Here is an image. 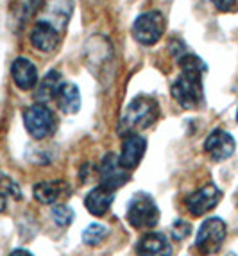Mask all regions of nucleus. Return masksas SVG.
<instances>
[{"instance_id":"1","label":"nucleus","mask_w":238,"mask_h":256,"mask_svg":"<svg viewBox=\"0 0 238 256\" xmlns=\"http://www.w3.org/2000/svg\"><path fill=\"white\" fill-rule=\"evenodd\" d=\"M179 66L181 74L170 86V94L184 110H199L204 104L202 76L206 72V63L199 56L184 52L179 58Z\"/></svg>"},{"instance_id":"2","label":"nucleus","mask_w":238,"mask_h":256,"mask_svg":"<svg viewBox=\"0 0 238 256\" xmlns=\"http://www.w3.org/2000/svg\"><path fill=\"white\" fill-rule=\"evenodd\" d=\"M158 116H160V104L154 98L140 95L132 98L122 113L118 122V132L122 136L138 134V131L149 129L158 120Z\"/></svg>"},{"instance_id":"3","label":"nucleus","mask_w":238,"mask_h":256,"mask_svg":"<svg viewBox=\"0 0 238 256\" xmlns=\"http://www.w3.org/2000/svg\"><path fill=\"white\" fill-rule=\"evenodd\" d=\"M126 218L136 230H152L160 222V208L149 194H134L128 204Z\"/></svg>"},{"instance_id":"4","label":"nucleus","mask_w":238,"mask_h":256,"mask_svg":"<svg viewBox=\"0 0 238 256\" xmlns=\"http://www.w3.org/2000/svg\"><path fill=\"white\" fill-rule=\"evenodd\" d=\"M165 27V16L160 11H147V13H142L132 24V38L140 45L149 47L162 40Z\"/></svg>"},{"instance_id":"5","label":"nucleus","mask_w":238,"mask_h":256,"mask_svg":"<svg viewBox=\"0 0 238 256\" xmlns=\"http://www.w3.org/2000/svg\"><path fill=\"white\" fill-rule=\"evenodd\" d=\"M24 124L30 136L43 140L56 131V116L45 104L36 102L24 111Z\"/></svg>"},{"instance_id":"6","label":"nucleus","mask_w":238,"mask_h":256,"mask_svg":"<svg viewBox=\"0 0 238 256\" xmlns=\"http://www.w3.org/2000/svg\"><path fill=\"white\" fill-rule=\"evenodd\" d=\"M226 235H228V228H226V222L222 218L218 217L206 218L200 224L199 231H197L196 248L202 254H215L222 248Z\"/></svg>"},{"instance_id":"7","label":"nucleus","mask_w":238,"mask_h":256,"mask_svg":"<svg viewBox=\"0 0 238 256\" xmlns=\"http://www.w3.org/2000/svg\"><path fill=\"white\" fill-rule=\"evenodd\" d=\"M98 178H100V186L115 192L116 188L124 186L129 181V170L120 163V158L116 154L108 152L98 166Z\"/></svg>"},{"instance_id":"8","label":"nucleus","mask_w":238,"mask_h":256,"mask_svg":"<svg viewBox=\"0 0 238 256\" xmlns=\"http://www.w3.org/2000/svg\"><path fill=\"white\" fill-rule=\"evenodd\" d=\"M220 199H222L220 190L213 183H208L186 197V208L192 215L199 217V215L212 212V210L220 202Z\"/></svg>"},{"instance_id":"9","label":"nucleus","mask_w":238,"mask_h":256,"mask_svg":"<svg viewBox=\"0 0 238 256\" xmlns=\"http://www.w3.org/2000/svg\"><path fill=\"white\" fill-rule=\"evenodd\" d=\"M234 149H236L234 138L224 129H215L213 132H210V136L204 142V150L210 154L213 162H224L231 158Z\"/></svg>"},{"instance_id":"10","label":"nucleus","mask_w":238,"mask_h":256,"mask_svg":"<svg viewBox=\"0 0 238 256\" xmlns=\"http://www.w3.org/2000/svg\"><path fill=\"white\" fill-rule=\"evenodd\" d=\"M11 76H13L16 88H20L24 92L34 90L38 86V70H36L32 61L24 58V56H20V58H16L13 61Z\"/></svg>"},{"instance_id":"11","label":"nucleus","mask_w":238,"mask_h":256,"mask_svg":"<svg viewBox=\"0 0 238 256\" xmlns=\"http://www.w3.org/2000/svg\"><path fill=\"white\" fill-rule=\"evenodd\" d=\"M145 149H147V142H145V138L142 134H128V136H124L122 152L118 156L120 163L128 170H132V168L140 165Z\"/></svg>"},{"instance_id":"12","label":"nucleus","mask_w":238,"mask_h":256,"mask_svg":"<svg viewBox=\"0 0 238 256\" xmlns=\"http://www.w3.org/2000/svg\"><path fill=\"white\" fill-rule=\"evenodd\" d=\"M60 30L52 27L47 22H36L34 29L30 30V45L40 52H52L60 45Z\"/></svg>"},{"instance_id":"13","label":"nucleus","mask_w":238,"mask_h":256,"mask_svg":"<svg viewBox=\"0 0 238 256\" xmlns=\"http://www.w3.org/2000/svg\"><path fill=\"white\" fill-rule=\"evenodd\" d=\"M136 252L140 256H172V246L162 233H145L136 244Z\"/></svg>"},{"instance_id":"14","label":"nucleus","mask_w":238,"mask_h":256,"mask_svg":"<svg viewBox=\"0 0 238 256\" xmlns=\"http://www.w3.org/2000/svg\"><path fill=\"white\" fill-rule=\"evenodd\" d=\"M68 194H72V188L64 181H43L34 186V197L42 204H56Z\"/></svg>"},{"instance_id":"15","label":"nucleus","mask_w":238,"mask_h":256,"mask_svg":"<svg viewBox=\"0 0 238 256\" xmlns=\"http://www.w3.org/2000/svg\"><path fill=\"white\" fill-rule=\"evenodd\" d=\"M70 16H72V0H48L42 20L50 24L58 30H63Z\"/></svg>"},{"instance_id":"16","label":"nucleus","mask_w":238,"mask_h":256,"mask_svg":"<svg viewBox=\"0 0 238 256\" xmlns=\"http://www.w3.org/2000/svg\"><path fill=\"white\" fill-rule=\"evenodd\" d=\"M111 204H113V192L104 186H95L94 190H90L84 199L86 210L95 217L106 215L110 212Z\"/></svg>"},{"instance_id":"17","label":"nucleus","mask_w":238,"mask_h":256,"mask_svg":"<svg viewBox=\"0 0 238 256\" xmlns=\"http://www.w3.org/2000/svg\"><path fill=\"white\" fill-rule=\"evenodd\" d=\"M58 102L63 113L66 115H76L79 108H81V94H79V88H77L74 82H63L61 88L58 90V95L54 98Z\"/></svg>"},{"instance_id":"18","label":"nucleus","mask_w":238,"mask_h":256,"mask_svg":"<svg viewBox=\"0 0 238 256\" xmlns=\"http://www.w3.org/2000/svg\"><path fill=\"white\" fill-rule=\"evenodd\" d=\"M63 84V79H61V74L58 70H50L47 76L43 77L42 82L38 84V90H36V100L42 104L48 102V100H54L58 90Z\"/></svg>"},{"instance_id":"19","label":"nucleus","mask_w":238,"mask_h":256,"mask_svg":"<svg viewBox=\"0 0 238 256\" xmlns=\"http://www.w3.org/2000/svg\"><path fill=\"white\" fill-rule=\"evenodd\" d=\"M110 235V230L104 224H90L84 231H82V242L86 246H98L104 242V238Z\"/></svg>"},{"instance_id":"20","label":"nucleus","mask_w":238,"mask_h":256,"mask_svg":"<svg viewBox=\"0 0 238 256\" xmlns=\"http://www.w3.org/2000/svg\"><path fill=\"white\" fill-rule=\"evenodd\" d=\"M52 220L61 228L70 226L74 222V210L68 208L66 204H56L52 208Z\"/></svg>"},{"instance_id":"21","label":"nucleus","mask_w":238,"mask_h":256,"mask_svg":"<svg viewBox=\"0 0 238 256\" xmlns=\"http://www.w3.org/2000/svg\"><path fill=\"white\" fill-rule=\"evenodd\" d=\"M0 190H2L6 196H13L14 199H20V197H22L18 184L14 183L13 180H9L6 174H0Z\"/></svg>"},{"instance_id":"22","label":"nucleus","mask_w":238,"mask_h":256,"mask_svg":"<svg viewBox=\"0 0 238 256\" xmlns=\"http://www.w3.org/2000/svg\"><path fill=\"white\" fill-rule=\"evenodd\" d=\"M190 233H192L190 222H186V220H176L174 222V226H172V238L174 240L186 238Z\"/></svg>"},{"instance_id":"23","label":"nucleus","mask_w":238,"mask_h":256,"mask_svg":"<svg viewBox=\"0 0 238 256\" xmlns=\"http://www.w3.org/2000/svg\"><path fill=\"white\" fill-rule=\"evenodd\" d=\"M208 2L213 4V8L217 9V11H220V13H228V11L234 6L236 0H208Z\"/></svg>"},{"instance_id":"24","label":"nucleus","mask_w":238,"mask_h":256,"mask_svg":"<svg viewBox=\"0 0 238 256\" xmlns=\"http://www.w3.org/2000/svg\"><path fill=\"white\" fill-rule=\"evenodd\" d=\"M9 256H32L29 251H26V249H16V251H13Z\"/></svg>"},{"instance_id":"25","label":"nucleus","mask_w":238,"mask_h":256,"mask_svg":"<svg viewBox=\"0 0 238 256\" xmlns=\"http://www.w3.org/2000/svg\"><path fill=\"white\" fill-rule=\"evenodd\" d=\"M4 208H6V194L0 190V214L4 212Z\"/></svg>"},{"instance_id":"26","label":"nucleus","mask_w":238,"mask_h":256,"mask_svg":"<svg viewBox=\"0 0 238 256\" xmlns=\"http://www.w3.org/2000/svg\"><path fill=\"white\" fill-rule=\"evenodd\" d=\"M236 122H238V111H236Z\"/></svg>"}]
</instances>
